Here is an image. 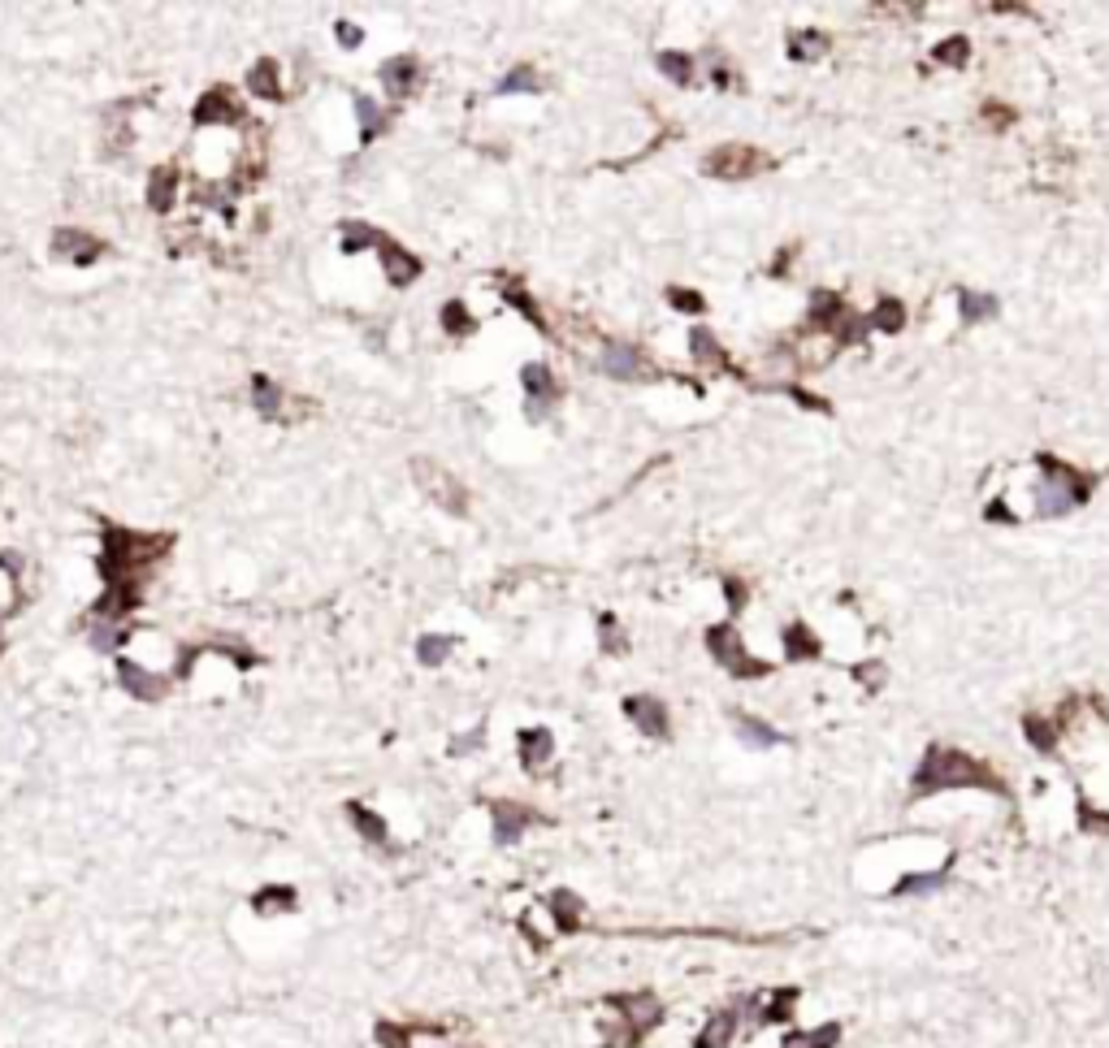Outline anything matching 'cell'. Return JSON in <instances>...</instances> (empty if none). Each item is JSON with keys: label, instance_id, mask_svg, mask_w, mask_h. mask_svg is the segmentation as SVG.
Returning a JSON list of instances; mask_svg holds the SVG:
<instances>
[{"label": "cell", "instance_id": "cell-8", "mask_svg": "<svg viewBox=\"0 0 1109 1048\" xmlns=\"http://www.w3.org/2000/svg\"><path fill=\"white\" fill-rule=\"evenodd\" d=\"M195 122H200V130H217V126H226V122H243L239 104H234V96H230V87H213V91H208V96L195 104Z\"/></svg>", "mask_w": 1109, "mask_h": 1048}, {"label": "cell", "instance_id": "cell-23", "mask_svg": "<svg viewBox=\"0 0 1109 1048\" xmlns=\"http://www.w3.org/2000/svg\"><path fill=\"white\" fill-rule=\"evenodd\" d=\"M377 243H382V234H377L373 226H364V221H347L343 226V252L347 256L364 252V247H377Z\"/></svg>", "mask_w": 1109, "mask_h": 1048}, {"label": "cell", "instance_id": "cell-25", "mask_svg": "<svg viewBox=\"0 0 1109 1048\" xmlns=\"http://www.w3.org/2000/svg\"><path fill=\"white\" fill-rule=\"evenodd\" d=\"M256 914H273V910H295V888H260L252 897Z\"/></svg>", "mask_w": 1109, "mask_h": 1048}, {"label": "cell", "instance_id": "cell-32", "mask_svg": "<svg viewBox=\"0 0 1109 1048\" xmlns=\"http://www.w3.org/2000/svg\"><path fill=\"white\" fill-rule=\"evenodd\" d=\"M789 48H793V57H819V52L828 48V39L815 35V31H802V35L789 39Z\"/></svg>", "mask_w": 1109, "mask_h": 1048}, {"label": "cell", "instance_id": "cell-18", "mask_svg": "<svg viewBox=\"0 0 1109 1048\" xmlns=\"http://www.w3.org/2000/svg\"><path fill=\"white\" fill-rule=\"evenodd\" d=\"M958 308H962V325H975V321H988L997 312V299L993 295H980V291H967L958 295Z\"/></svg>", "mask_w": 1109, "mask_h": 1048}, {"label": "cell", "instance_id": "cell-5", "mask_svg": "<svg viewBox=\"0 0 1109 1048\" xmlns=\"http://www.w3.org/2000/svg\"><path fill=\"white\" fill-rule=\"evenodd\" d=\"M702 169H707L711 178H750V174H759V169H763V152L746 148V143H724V148L707 152Z\"/></svg>", "mask_w": 1109, "mask_h": 1048}, {"label": "cell", "instance_id": "cell-33", "mask_svg": "<svg viewBox=\"0 0 1109 1048\" xmlns=\"http://www.w3.org/2000/svg\"><path fill=\"white\" fill-rule=\"evenodd\" d=\"M936 61H945V65H962V61H967V39H945V44L936 48Z\"/></svg>", "mask_w": 1109, "mask_h": 1048}, {"label": "cell", "instance_id": "cell-36", "mask_svg": "<svg viewBox=\"0 0 1109 1048\" xmlns=\"http://www.w3.org/2000/svg\"><path fill=\"white\" fill-rule=\"evenodd\" d=\"M668 299H672V308H681V312H702V299L694 295V291H668Z\"/></svg>", "mask_w": 1109, "mask_h": 1048}, {"label": "cell", "instance_id": "cell-39", "mask_svg": "<svg viewBox=\"0 0 1109 1048\" xmlns=\"http://www.w3.org/2000/svg\"><path fill=\"white\" fill-rule=\"evenodd\" d=\"M724 589H728V602H733V611H741V602H746V589H741L737 576H728Z\"/></svg>", "mask_w": 1109, "mask_h": 1048}, {"label": "cell", "instance_id": "cell-12", "mask_svg": "<svg viewBox=\"0 0 1109 1048\" xmlns=\"http://www.w3.org/2000/svg\"><path fill=\"white\" fill-rule=\"evenodd\" d=\"M377 78H382V87L390 96H408L416 87V78H421V65H416V57H390V61H382Z\"/></svg>", "mask_w": 1109, "mask_h": 1048}, {"label": "cell", "instance_id": "cell-9", "mask_svg": "<svg viewBox=\"0 0 1109 1048\" xmlns=\"http://www.w3.org/2000/svg\"><path fill=\"white\" fill-rule=\"evenodd\" d=\"M377 256H382V269H386L390 286H408V282H416V273H421V260H416L412 252H403V247L390 243V239L377 243Z\"/></svg>", "mask_w": 1109, "mask_h": 1048}, {"label": "cell", "instance_id": "cell-24", "mask_svg": "<svg viewBox=\"0 0 1109 1048\" xmlns=\"http://www.w3.org/2000/svg\"><path fill=\"white\" fill-rule=\"evenodd\" d=\"M247 87L256 91V96H278V61H256L252 74H247Z\"/></svg>", "mask_w": 1109, "mask_h": 1048}, {"label": "cell", "instance_id": "cell-29", "mask_svg": "<svg viewBox=\"0 0 1109 1048\" xmlns=\"http://www.w3.org/2000/svg\"><path fill=\"white\" fill-rule=\"evenodd\" d=\"M659 70L668 74V78H676L681 87L689 83V78H694V65H689L685 52H663V57H659Z\"/></svg>", "mask_w": 1109, "mask_h": 1048}, {"label": "cell", "instance_id": "cell-22", "mask_svg": "<svg viewBox=\"0 0 1109 1048\" xmlns=\"http://www.w3.org/2000/svg\"><path fill=\"white\" fill-rule=\"evenodd\" d=\"M785 654H789V659H815V654H819V641L811 637V628H806V624H789V633H785Z\"/></svg>", "mask_w": 1109, "mask_h": 1048}, {"label": "cell", "instance_id": "cell-1", "mask_svg": "<svg viewBox=\"0 0 1109 1048\" xmlns=\"http://www.w3.org/2000/svg\"><path fill=\"white\" fill-rule=\"evenodd\" d=\"M169 550V537L165 533H126V529H104V555H100V576L104 585L109 581H130V572L148 568Z\"/></svg>", "mask_w": 1109, "mask_h": 1048}, {"label": "cell", "instance_id": "cell-37", "mask_svg": "<svg viewBox=\"0 0 1109 1048\" xmlns=\"http://www.w3.org/2000/svg\"><path fill=\"white\" fill-rule=\"evenodd\" d=\"M442 321H447V330H455V334H464V330H468V321H464V308H460V304H451L447 312H442Z\"/></svg>", "mask_w": 1109, "mask_h": 1048}, {"label": "cell", "instance_id": "cell-16", "mask_svg": "<svg viewBox=\"0 0 1109 1048\" xmlns=\"http://www.w3.org/2000/svg\"><path fill=\"white\" fill-rule=\"evenodd\" d=\"M520 754H525V767H542L546 758H551V732L546 728L520 732Z\"/></svg>", "mask_w": 1109, "mask_h": 1048}, {"label": "cell", "instance_id": "cell-26", "mask_svg": "<svg viewBox=\"0 0 1109 1048\" xmlns=\"http://www.w3.org/2000/svg\"><path fill=\"white\" fill-rule=\"evenodd\" d=\"M447 654H451V637H421L416 641V659H421L425 667H438Z\"/></svg>", "mask_w": 1109, "mask_h": 1048}, {"label": "cell", "instance_id": "cell-27", "mask_svg": "<svg viewBox=\"0 0 1109 1048\" xmlns=\"http://www.w3.org/2000/svg\"><path fill=\"white\" fill-rule=\"evenodd\" d=\"M871 325H876V330H889V334H897L906 325V308L897 304V299H884V304L876 308V317H871Z\"/></svg>", "mask_w": 1109, "mask_h": 1048}, {"label": "cell", "instance_id": "cell-38", "mask_svg": "<svg viewBox=\"0 0 1109 1048\" xmlns=\"http://www.w3.org/2000/svg\"><path fill=\"white\" fill-rule=\"evenodd\" d=\"M377 1040H382L386 1048H408V1036L395 1031V1027H377Z\"/></svg>", "mask_w": 1109, "mask_h": 1048}, {"label": "cell", "instance_id": "cell-19", "mask_svg": "<svg viewBox=\"0 0 1109 1048\" xmlns=\"http://www.w3.org/2000/svg\"><path fill=\"white\" fill-rule=\"evenodd\" d=\"M356 117H360V139L364 143H373L377 130H386V113L377 109V100H369V96H356Z\"/></svg>", "mask_w": 1109, "mask_h": 1048}, {"label": "cell", "instance_id": "cell-15", "mask_svg": "<svg viewBox=\"0 0 1109 1048\" xmlns=\"http://www.w3.org/2000/svg\"><path fill=\"white\" fill-rule=\"evenodd\" d=\"M603 373L624 377V382L642 377V351L629 347V343H607V351H603Z\"/></svg>", "mask_w": 1109, "mask_h": 1048}, {"label": "cell", "instance_id": "cell-10", "mask_svg": "<svg viewBox=\"0 0 1109 1048\" xmlns=\"http://www.w3.org/2000/svg\"><path fill=\"white\" fill-rule=\"evenodd\" d=\"M520 382H525L529 399H533V403H529V416L538 421V416H546V408H551V399H555V377H551V369H546V364H525Z\"/></svg>", "mask_w": 1109, "mask_h": 1048}, {"label": "cell", "instance_id": "cell-30", "mask_svg": "<svg viewBox=\"0 0 1109 1048\" xmlns=\"http://www.w3.org/2000/svg\"><path fill=\"white\" fill-rule=\"evenodd\" d=\"M689 347H694V356H698V360H707V364H711V360H715V364H724V351L715 347L711 330H702V325H698L694 334H689Z\"/></svg>", "mask_w": 1109, "mask_h": 1048}, {"label": "cell", "instance_id": "cell-14", "mask_svg": "<svg viewBox=\"0 0 1109 1048\" xmlns=\"http://www.w3.org/2000/svg\"><path fill=\"white\" fill-rule=\"evenodd\" d=\"M252 403L265 421H286V395H282V386H273V377H265V373L252 377Z\"/></svg>", "mask_w": 1109, "mask_h": 1048}, {"label": "cell", "instance_id": "cell-34", "mask_svg": "<svg viewBox=\"0 0 1109 1048\" xmlns=\"http://www.w3.org/2000/svg\"><path fill=\"white\" fill-rule=\"evenodd\" d=\"M741 737L754 741V745H776V732H772V728H763L759 719H741Z\"/></svg>", "mask_w": 1109, "mask_h": 1048}, {"label": "cell", "instance_id": "cell-6", "mask_svg": "<svg viewBox=\"0 0 1109 1048\" xmlns=\"http://www.w3.org/2000/svg\"><path fill=\"white\" fill-rule=\"evenodd\" d=\"M117 676H122V689L130 693V698H139V702H161L165 693H169V676L152 672V667H143L135 659L117 663Z\"/></svg>", "mask_w": 1109, "mask_h": 1048}, {"label": "cell", "instance_id": "cell-13", "mask_svg": "<svg viewBox=\"0 0 1109 1048\" xmlns=\"http://www.w3.org/2000/svg\"><path fill=\"white\" fill-rule=\"evenodd\" d=\"M624 711H629V719L646 732V737H668V711H663V702H655V698H629V702H624Z\"/></svg>", "mask_w": 1109, "mask_h": 1048}, {"label": "cell", "instance_id": "cell-11", "mask_svg": "<svg viewBox=\"0 0 1109 1048\" xmlns=\"http://www.w3.org/2000/svg\"><path fill=\"white\" fill-rule=\"evenodd\" d=\"M416 477H421V486L434 494L442 507H451V512H464V490L455 486V481L442 473V468H434V464H416Z\"/></svg>", "mask_w": 1109, "mask_h": 1048}, {"label": "cell", "instance_id": "cell-31", "mask_svg": "<svg viewBox=\"0 0 1109 1048\" xmlns=\"http://www.w3.org/2000/svg\"><path fill=\"white\" fill-rule=\"evenodd\" d=\"M499 91H503V96H512V91H538V74H533L529 65H520V70H512V74L503 78Z\"/></svg>", "mask_w": 1109, "mask_h": 1048}, {"label": "cell", "instance_id": "cell-20", "mask_svg": "<svg viewBox=\"0 0 1109 1048\" xmlns=\"http://www.w3.org/2000/svg\"><path fill=\"white\" fill-rule=\"evenodd\" d=\"M122 641H130V628L117 620H96L91 624V646L96 650H122Z\"/></svg>", "mask_w": 1109, "mask_h": 1048}, {"label": "cell", "instance_id": "cell-35", "mask_svg": "<svg viewBox=\"0 0 1109 1048\" xmlns=\"http://www.w3.org/2000/svg\"><path fill=\"white\" fill-rule=\"evenodd\" d=\"M334 35H338V44H343V48H360L364 44V31H360L356 22H338Z\"/></svg>", "mask_w": 1109, "mask_h": 1048}, {"label": "cell", "instance_id": "cell-4", "mask_svg": "<svg viewBox=\"0 0 1109 1048\" xmlns=\"http://www.w3.org/2000/svg\"><path fill=\"white\" fill-rule=\"evenodd\" d=\"M707 650H711L724 667H733L737 676H767V663L750 659V654H746V641H737V628H733V624H715L711 633H707Z\"/></svg>", "mask_w": 1109, "mask_h": 1048}, {"label": "cell", "instance_id": "cell-21", "mask_svg": "<svg viewBox=\"0 0 1109 1048\" xmlns=\"http://www.w3.org/2000/svg\"><path fill=\"white\" fill-rule=\"evenodd\" d=\"M347 815H351V823L360 828L364 841H373V845L386 841V819H382V815H373V810H364V806H356V802L347 806Z\"/></svg>", "mask_w": 1109, "mask_h": 1048}, {"label": "cell", "instance_id": "cell-2", "mask_svg": "<svg viewBox=\"0 0 1109 1048\" xmlns=\"http://www.w3.org/2000/svg\"><path fill=\"white\" fill-rule=\"evenodd\" d=\"M962 789V784H980V789H1001V780L993 776L988 767H980L975 758L958 754V750H945V745H936V750L928 754V763L919 767L915 776V789L919 793H932V789Z\"/></svg>", "mask_w": 1109, "mask_h": 1048}, {"label": "cell", "instance_id": "cell-7", "mask_svg": "<svg viewBox=\"0 0 1109 1048\" xmlns=\"http://www.w3.org/2000/svg\"><path fill=\"white\" fill-rule=\"evenodd\" d=\"M104 243L96 239V234L78 230V226H65L52 234V256L57 260H74V265H91V260H100Z\"/></svg>", "mask_w": 1109, "mask_h": 1048}, {"label": "cell", "instance_id": "cell-17", "mask_svg": "<svg viewBox=\"0 0 1109 1048\" xmlns=\"http://www.w3.org/2000/svg\"><path fill=\"white\" fill-rule=\"evenodd\" d=\"M525 823H529V810H520V806H494V832H499L503 845L516 841Z\"/></svg>", "mask_w": 1109, "mask_h": 1048}, {"label": "cell", "instance_id": "cell-28", "mask_svg": "<svg viewBox=\"0 0 1109 1048\" xmlns=\"http://www.w3.org/2000/svg\"><path fill=\"white\" fill-rule=\"evenodd\" d=\"M169 178H174V169H156L152 182H148V200L156 213H165L169 204H174V195H169Z\"/></svg>", "mask_w": 1109, "mask_h": 1048}, {"label": "cell", "instance_id": "cell-3", "mask_svg": "<svg viewBox=\"0 0 1109 1048\" xmlns=\"http://www.w3.org/2000/svg\"><path fill=\"white\" fill-rule=\"evenodd\" d=\"M1088 499V477H1079L1066 464H1045V481H1040V512H1066Z\"/></svg>", "mask_w": 1109, "mask_h": 1048}]
</instances>
